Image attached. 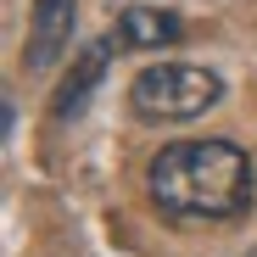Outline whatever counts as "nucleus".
Listing matches in <instances>:
<instances>
[{"mask_svg":"<svg viewBox=\"0 0 257 257\" xmlns=\"http://www.w3.org/2000/svg\"><path fill=\"white\" fill-rule=\"evenodd\" d=\"M224 101V78L196 62H157L128 84V106L146 123H190Z\"/></svg>","mask_w":257,"mask_h":257,"instance_id":"nucleus-2","label":"nucleus"},{"mask_svg":"<svg viewBox=\"0 0 257 257\" xmlns=\"http://www.w3.org/2000/svg\"><path fill=\"white\" fill-rule=\"evenodd\" d=\"M179 34H185V23L162 6H123V17H117V45L123 51H162Z\"/></svg>","mask_w":257,"mask_h":257,"instance_id":"nucleus-4","label":"nucleus"},{"mask_svg":"<svg viewBox=\"0 0 257 257\" xmlns=\"http://www.w3.org/2000/svg\"><path fill=\"white\" fill-rule=\"evenodd\" d=\"M146 190L168 218H240L257 196V174L235 140H174L151 157Z\"/></svg>","mask_w":257,"mask_h":257,"instance_id":"nucleus-1","label":"nucleus"},{"mask_svg":"<svg viewBox=\"0 0 257 257\" xmlns=\"http://www.w3.org/2000/svg\"><path fill=\"white\" fill-rule=\"evenodd\" d=\"M106 62H112V39H95V45H84V51H78V62H73V67H67V78H62L56 117H73V112H84V101H90V90L101 84Z\"/></svg>","mask_w":257,"mask_h":257,"instance_id":"nucleus-5","label":"nucleus"},{"mask_svg":"<svg viewBox=\"0 0 257 257\" xmlns=\"http://www.w3.org/2000/svg\"><path fill=\"white\" fill-rule=\"evenodd\" d=\"M73 23H78V0H34V17H28V73H45L62 62V51L73 45Z\"/></svg>","mask_w":257,"mask_h":257,"instance_id":"nucleus-3","label":"nucleus"}]
</instances>
